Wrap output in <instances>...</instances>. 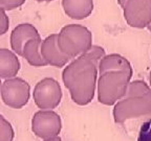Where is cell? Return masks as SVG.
Here are the masks:
<instances>
[{
  "mask_svg": "<svg viewBox=\"0 0 151 141\" xmlns=\"http://www.w3.org/2000/svg\"><path fill=\"white\" fill-rule=\"evenodd\" d=\"M112 116L116 123L151 116V91L141 96L123 97L113 105Z\"/></svg>",
  "mask_w": 151,
  "mask_h": 141,
  "instance_id": "obj_4",
  "label": "cell"
},
{
  "mask_svg": "<svg viewBox=\"0 0 151 141\" xmlns=\"http://www.w3.org/2000/svg\"><path fill=\"white\" fill-rule=\"evenodd\" d=\"M36 38H41L38 29L31 23H20L11 33L9 42L11 48L17 54L21 56L22 48L27 41Z\"/></svg>",
  "mask_w": 151,
  "mask_h": 141,
  "instance_id": "obj_10",
  "label": "cell"
},
{
  "mask_svg": "<svg viewBox=\"0 0 151 141\" xmlns=\"http://www.w3.org/2000/svg\"><path fill=\"white\" fill-rule=\"evenodd\" d=\"M148 28H149V29H150V31H151V24H150V25L148 26Z\"/></svg>",
  "mask_w": 151,
  "mask_h": 141,
  "instance_id": "obj_25",
  "label": "cell"
},
{
  "mask_svg": "<svg viewBox=\"0 0 151 141\" xmlns=\"http://www.w3.org/2000/svg\"><path fill=\"white\" fill-rule=\"evenodd\" d=\"M132 74L125 71H107L99 74L97 80L98 100L104 106H113L125 96Z\"/></svg>",
  "mask_w": 151,
  "mask_h": 141,
  "instance_id": "obj_3",
  "label": "cell"
},
{
  "mask_svg": "<svg viewBox=\"0 0 151 141\" xmlns=\"http://www.w3.org/2000/svg\"><path fill=\"white\" fill-rule=\"evenodd\" d=\"M62 7L67 17L73 20H83L91 15L93 0H62Z\"/></svg>",
  "mask_w": 151,
  "mask_h": 141,
  "instance_id": "obj_11",
  "label": "cell"
},
{
  "mask_svg": "<svg viewBox=\"0 0 151 141\" xmlns=\"http://www.w3.org/2000/svg\"><path fill=\"white\" fill-rule=\"evenodd\" d=\"M126 23L133 28H146L151 24V0H127L122 6Z\"/></svg>",
  "mask_w": 151,
  "mask_h": 141,
  "instance_id": "obj_8",
  "label": "cell"
},
{
  "mask_svg": "<svg viewBox=\"0 0 151 141\" xmlns=\"http://www.w3.org/2000/svg\"><path fill=\"white\" fill-rule=\"evenodd\" d=\"M98 76V67L84 56L73 59L62 72L64 86L78 106H87L94 98Z\"/></svg>",
  "mask_w": 151,
  "mask_h": 141,
  "instance_id": "obj_1",
  "label": "cell"
},
{
  "mask_svg": "<svg viewBox=\"0 0 151 141\" xmlns=\"http://www.w3.org/2000/svg\"><path fill=\"white\" fill-rule=\"evenodd\" d=\"M58 46L73 60L84 54L92 45V33L82 24H67L57 33Z\"/></svg>",
  "mask_w": 151,
  "mask_h": 141,
  "instance_id": "obj_2",
  "label": "cell"
},
{
  "mask_svg": "<svg viewBox=\"0 0 151 141\" xmlns=\"http://www.w3.org/2000/svg\"><path fill=\"white\" fill-rule=\"evenodd\" d=\"M62 88L52 78H44L36 84L33 91L35 105L40 110H54L62 100Z\"/></svg>",
  "mask_w": 151,
  "mask_h": 141,
  "instance_id": "obj_6",
  "label": "cell"
},
{
  "mask_svg": "<svg viewBox=\"0 0 151 141\" xmlns=\"http://www.w3.org/2000/svg\"><path fill=\"white\" fill-rule=\"evenodd\" d=\"M82 56H84L86 59H88L89 61H91L92 63L98 67L99 62L103 59L104 56H106V52H105V49H104L102 46L92 44L91 46L89 47V49L85 52L84 54H82Z\"/></svg>",
  "mask_w": 151,
  "mask_h": 141,
  "instance_id": "obj_17",
  "label": "cell"
},
{
  "mask_svg": "<svg viewBox=\"0 0 151 141\" xmlns=\"http://www.w3.org/2000/svg\"><path fill=\"white\" fill-rule=\"evenodd\" d=\"M21 68L19 58L12 49L0 48V80L17 76Z\"/></svg>",
  "mask_w": 151,
  "mask_h": 141,
  "instance_id": "obj_12",
  "label": "cell"
},
{
  "mask_svg": "<svg viewBox=\"0 0 151 141\" xmlns=\"http://www.w3.org/2000/svg\"><path fill=\"white\" fill-rule=\"evenodd\" d=\"M151 91V87L146 82L142 80H130L126 89V93L124 97H133V96H141L144 94Z\"/></svg>",
  "mask_w": 151,
  "mask_h": 141,
  "instance_id": "obj_15",
  "label": "cell"
},
{
  "mask_svg": "<svg viewBox=\"0 0 151 141\" xmlns=\"http://www.w3.org/2000/svg\"><path fill=\"white\" fill-rule=\"evenodd\" d=\"M41 38L27 41L22 48L21 56L33 67H46V63L41 54Z\"/></svg>",
  "mask_w": 151,
  "mask_h": 141,
  "instance_id": "obj_14",
  "label": "cell"
},
{
  "mask_svg": "<svg viewBox=\"0 0 151 141\" xmlns=\"http://www.w3.org/2000/svg\"><path fill=\"white\" fill-rule=\"evenodd\" d=\"M107 71H125L133 74V69L130 62L125 56L119 53L106 54L98 64V73L102 74Z\"/></svg>",
  "mask_w": 151,
  "mask_h": 141,
  "instance_id": "obj_13",
  "label": "cell"
},
{
  "mask_svg": "<svg viewBox=\"0 0 151 141\" xmlns=\"http://www.w3.org/2000/svg\"><path fill=\"white\" fill-rule=\"evenodd\" d=\"M126 1H127V0H118V3H119V5H120V6L122 7L123 5L125 4Z\"/></svg>",
  "mask_w": 151,
  "mask_h": 141,
  "instance_id": "obj_22",
  "label": "cell"
},
{
  "mask_svg": "<svg viewBox=\"0 0 151 141\" xmlns=\"http://www.w3.org/2000/svg\"><path fill=\"white\" fill-rule=\"evenodd\" d=\"M1 83H2V82H1V80H0V86H1Z\"/></svg>",
  "mask_w": 151,
  "mask_h": 141,
  "instance_id": "obj_26",
  "label": "cell"
},
{
  "mask_svg": "<svg viewBox=\"0 0 151 141\" xmlns=\"http://www.w3.org/2000/svg\"><path fill=\"white\" fill-rule=\"evenodd\" d=\"M26 0H0V7L5 11H13L22 6Z\"/></svg>",
  "mask_w": 151,
  "mask_h": 141,
  "instance_id": "obj_19",
  "label": "cell"
},
{
  "mask_svg": "<svg viewBox=\"0 0 151 141\" xmlns=\"http://www.w3.org/2000/svg\"><path fill=\"white\" fill-rule=\"evenodd\" d=\"M41 54L47 66L62 68L69 63L70 59L64 54L58 46L57 33H52L41 42Z\"/></svg>",
  "mask_w": 151,
  "mask_h": 141,
  "instance_id": "obj_9",
  "label": "cell"
},
{
  "mask_svg": "<svg viewBox=\"0 0 151 141\" xmlns=\"http://www.w3.org/2000/svg\"><path fill=\"white\" fill-rule=\"evenodd\" d=\"M15 132L11 122L0 114V141H14Z\"/></svg>",
  "mask_w": 151,
  "mask_h": 141,
  "instance_id": "obj_16",
  "label": "cell"
},
{
  "mask_svg": "<svg viewBox=\"0 0 151 141\" xmlns=\"http://www.w3.org/2000/svg\"><path fill=\"white\" fill-rule=\"evenodd\" d=\"M137 141H151V118L142 125L137 135Z\"/></svg>",
  "mask_w": 151,
  "mask_h": 141,
  "instance_id": "obj_18",
  "label": "cell"
},
{
  "mask_svg": "<svg viewBox=\"0 0 151 141\" xmlns=\"http://www.w3.org/2000/svg\"><path fill=\"white\" fill-rule=\"evenodd\" d=\"M32 132L40 139L59 136L62 130V119L54 110H39L31 121Z\"/></svg>",
  "mask_w": 151,
  "mask_h": 141,
  "instance_id": "obj_7",
  "label": "cell"
},
{
  "mask_svg": "<svg viewBox=\"0 0 151 141\" xmlns=\"http://www.w3.org/2000/svg\"><path fill=\"white\" fill-rule=\"evenodd\" d=\"M9 18L6 14V11L0 7V37L9 31Z\"/></svg>",
  "mask_w": 151,
  "mask_h": 141,
  "instance_id": "obj_20",
  "label": "cell"
},
{
  "mask_svg": "<svg viewBox=\"0 0 151 141\" xmlns=\"http://www.w3.org/2000/svg\"><path fill=\"white\" fill-rule=\"evenodd\" d=\"M0 96L5 106L12 109H22L29 101L31 86L18 76L6 78L0 86Z\"/></svg>",
  "mask_w": 151,
  "mask_h": 141,
  "instance_id": "obj_5",
  "label": "cell"
},
{
  "mask_svg": "<svg viewBox=\"0 0 151 141\" xmlns=\"http://www.w3.org/2000/svg\"><path fill=\"white\" fill-rule=\"evenodd\" d=\"M37 2H50V1H54V0H35Z\"/></svg>",
  "mask_w": 151,
  "mask_h": 141,
  "instance_id": "obj_23",
  "label": "cell"
},
{
  "mask_svg": "<svg viewBox=\"0 0 151 141\" xmlns=\"http://www.w3.org/2000/svg\"><path fill=\"white\" fill-rule=\"evenodd\" d=\"M42 141H62V139L60 136H56V137H52V138L43 139Z\"/></svg>",
  "mask_w": 151,
  "mask_h": 141,
  "instance_id": "obj_21",
  "label": "cell"
},
{
  "mask_svg": "<svg viewBox=\"0 0 151 141\" xmlns=\"http://www.w3.org/2000/svg\"><path fill=\"white\" fill-rule=\"evenodd\" d=\"M149 83H150V85H149V86L151 87V71H150V75H149Z\"/></svg>",
  "mask_w": 151,
  "mask_h": 141,
  "instance_id": "obj_24",
  "label": "cell"
}]
</instances>
